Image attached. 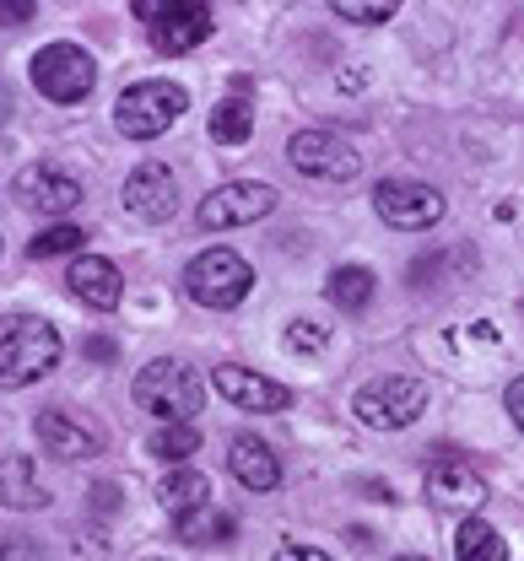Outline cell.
I'll use <instances>...</instances> for the list:
<instances>
[{
    "label": "cell",
    "mask_w": 524,
    "mask_h": 561,
    "mask_svg": "<svg viewBox=\"0 0 524 561\" xmlns=\"http://www.w3.org/2000/svg\"><path fill=\"white\" fill-rule=\"evenodd\" d=\"M66 356V341L38 313H5L0 319V389H27L49 378Z\"/></svg>",
    "instance_id": "cell-1"
},
{
    "label": "cell",
    "mask_w": 524,
    "mask_h": 561,
    "mask_svg": "<svg viewBox=\"0 0 524 561\" xmlns=\"http://www.w3.org/2000/svg\"><path fill=\"white\" fill-rule=\"evenodd\" d=\"M184 108H190L184 87L151 76V81H136V87L119 92V103H114V130L130 136V140H157V136H168V130L179 125Z\"/></svg>",
    "instance_id": "cell-2"
},
{
    "label": "cell",
    "mask_w": 524,
    "mask_h": 561,
    "mask_svg": "<svg viewBox=\"0 0 524 561\" xmlns=\"http://www.w3.org/2000/svg\"><path fill=\"white\" fill-rule=\"evenodd\" d=\"M136 405L151 411L162 426L195 421V411H201V378H195L184 362L157 356V362H147V367L136 373Z\"/></svg>",
    "instance_id": "cell-3"
},
{
    "label": "cell",
    "mask_w": 524,
    "mask_h": 561,
    "mask_svg": "<svg viewBox=\"0 0 524 561\" xmlns=\"http://www.w3.org/2000/svg\"><path fill=\"white\" fill-rule=\"evenodd\" d=\"M428 411V383L411 378V373H384L374 383H363L352 394V416L374 432H400Z\"/></svg>",
    "instance_id": "cell-4"
},
{
    "label": "cell",
    "mask_w": 524,
    "mask_h": 561,
    "mask_svg": "<svg viewBox=\"0 0 524 561\" xmlns=\"http://www.w3.org/2000/svg\"><path fill=\"white\" fill-rule=\"evenodd\" d=\"M287 162L298 168L303 179H319V184H352L363 173V151L341 130H330V125L298 130V136L287 140Z\"/></svg>",
    "instance_id": "cell-5"
},
{
    "label": "cell",
    "mask_w": 524,
    "mask_h": 561,
    "mask_svg": "<svg viewBox=\"0 0 524 561\" xmlns=\"http://www.w3.org/2000/svg\"><path fill=\"white\" fill-rule=\"evenodd\" d=\"M254 286V271L238 249H201L190 265H184V291L201 302V308H238Z\"/></svg>",
    "instance_id": "cell-6"
},
{
    "label": "cell",
    "mask_w": 524,
    "mask_h": 561,
    "mask_svg": "<svg viewBox=\"0 0 524 561\" xmlns=\"http://www.w3.org/2000/svg\"><path fill=\"white\" fill-rule=\"evenodd\" d=\"M374 210L378 221L395 227V232H428V227L444 221L449 201L433 184H422V179H384L374 190Z\"/></svg>",
    "instance_id": "cell-7"
},
{
    "label": "cell",
    "mask_w": 524,
    "mask_h": 561,
    "mask_svg": "<svg viewBox=\"0 0 524 561\" xmlns=\"http://www.w3.org/2000/svg\"><path fill=\"white\" fill-rule=\"evenodd\" d=\"M33 87L49 103H81L98 87V66H92V55L81 44H44L33 55Z\"/></svg>",
    "instance_id": "cell-8"
},
{
    "label": "cell",
    "mask_w": 524,
    "mask_h": 561,
    "mask_svg": "<svg viewBox=\"0 0 524 561\" xmlns=\"http://www.w3.org/2000/svg\"><path fill=\"white\" fill-rule=\"evenodd\" d=\"M271 210H276V190H271V184H260V179H232L223 190H212L195 216H201L206 232H227V227H254V221H265Z\"/></svg>",
    "instance_id": "cell-9"
},
{
    "label": "cell",
    "mask_w": 524,
    "mask_h": 561,
    "mask_svg": "<svg viewBox=\"0 0 524 561\" xmlns=\"http://www.w3.org/2000/svg\"><path fill=\"white\" fill-rule=\"evenodd\" d=\"M11 195H16V206L33 210V216H71L87 190H81V179L66 173V168L33 162V168H22V173L11 179Z\"/></svg>",
    "instance_id": "cell-10"
},
{
    "label": "cell",
    "mask_w": 524,
    "mask_h": 561,
    "mask_svg": "<svg viewBox=\"0 0 524 561\" xmlns=\"http://www.w3.org/2000/svg\"><path fill=\"white\" fill-rule=\"evenodd\" d=\"M212 27H217V11L206 0H179V5L168 0L162 16L151 22V49L157 55H190L195 44L212 38Z\"/></svg>",
    "instance_id": "cell-11"
},
{
    "label": "cell",
    "mask_w": 524,
    "mask_h": 561,
    "mask_svg": "<svg viewBox=\"0 0 524 561\" xmlns=\"http://www.w3.org/2000/svg\"><path fill=\"white\" fill-rule=\"evenodd\" d=\"M212 383H217V394H223L232 411H287L293 405V389L287 383H276V378H265V373H249V367H217L212 373Z\"/></svg>",
    "instance_id": "cell-12"
},
{
    "label": "cell",
    "mask_w": 524,
    "mask_h": 561,
    "mask_svg": "<svg viewBox=\"0 0 524 561\" xmlns=\"http://www.w3.org/2000/svg\"><path fill=\"white\" fill-rule=\"evenodd\" d=\"M125 210L141 221H168L179 210V179L162 162H136V173L125 179Z\"/></svg>",
    "instance_id": "cell-13"
},
{
    "label": "cell",
    "mask_w": 524,
    "mask_h": 561,
    "mask_svg": "<svg viewBox=\"0 0 524 561\" xmlns=\"http://www.w3.org/2000/svg\"><path fill=\"white\" fill-rule=\"evenodd\" d=\"M66 286H71L76 302H87L92 313H114L119 297H125V280H119V265L103 260V254H76L71 271H66Z\"/></svg>",
    "instance_id": "cell-14"
},
{
    "label": "cell",
    "mask_w": 524,
    "mask_h": 561,
    "mask_svg": "<svg viewBox=\"0 0 524 561\" xmlns=\"http://www.w3.org/2000/svg\"><path fill=\"white\" fill-rule=\"evenodd\" d=\"M428 502H433V507H449V513H470V507L487 502V481H481V470L465 465V459H438V465L428 470Z\"/></svg>",
    "instance_id": "cell-15"
},
{
    "label": "cell",
    "mask_w": 524,
    "mask_h": 561,
    "mask_svg": "<svg viewBox=\"0 0 524 561\" xmlns=\"http://www.w3.org/2000/svg\"><path fill=\"white\" fill-rule=\"evenodd\" d=\"M227 470H232L238 486H249V491L282 486V459H276L260 437H249V432H238V437L227 443Z\"/></svg>",
    "instance_id": "cell-16"
},
{
    "label": "cell",
    "mask_w": 524,
    "mask_h": 561,
    "mask_svg": "<svg viewBox=\"0 0 524 561\" xmlns=\"http://www.w3.org/2000/svg\"><path fill=\"white\" fill-rule=\"evenodd\" d=\"M49 502V486L38 481V465L27 454H5L0 459V507H16V513H33Z\"/></svg>",
    "instance_id": "cell-17"
},
{
    "label": "cell",
    "mask_w": 524,
    "mask_h": 561,
    "mask_svg": "<svg viewBox=\"0 0 524 561\" xmlns=\"http://www.w3.org/2000/svg\"><path fill=\"white\" fill-rule=\"evenodd\" d=\"M33 432H38V443H44L55 459H92V454H98V437H92L87 426H76L71 416H60V411H38Z\"/></svg>",
    "instance_id": "cell-18"
},
{
    "label": "cell",
    "mask_w": 524,
    "mask_h": 561,
    "mask_svg": "<svg viewBox=\"0 0 524 561\" xmlns=\"http://www.w3.org/2000/svg\"><path fill=\"white\" fill-rule=\"evenodd\" d=\"M206 496H212V481H206L201 470H190V465H179V470H173V476H162V486H157V502H162L173 518H184V513L206 507Z\"/></svg>",
    "instance_id": "cell-19"
},
{
    "label": "cell",
    "mask_w": 524,
    "mask_h": 561,
    "mask_svg": "<svg viewBox=\"0 0 524 561\" xmlns=\"http://www.w3.org/2000/svg\"><path fill=\"white\" fill-rule=\"evenodd\" d=\"M324 291H330V302H335L341 313H357V308L374 302V271H368V265H341V271H330Z\"/></svg>",
    "instance_id": "cell-20"
},
{
    "label": "cell",
    "mask_w": 524,
    "mask_h": 561,
    "mask_svg": "<svg viewBox=\"0 0 524 561\" xmlns=\"http://www.w3.org/2000/svg\"><path fill=\"white\" fill-rule=\"evenodd\" d=\"M454 557L459 561H509V546H503V535H498L487 518H465L459 535H454Z\"/></svg>",
    "instance_id": "cell-21"
},
{
    "label": "cell",
    "mask_w": 524,
    "mask_h": 561,
    "mask_svg": "<svg viewBox=\"0 0 524 561\" xmlns=\"http://www.w3.org/2000/svg\"><path fill=\"white\" fill-rule=\"evenodd\" d=\"M232 529H238L232 513L212 507V502L179 518V540H184V546H223V540H232Z\"/></svg>",
    "instance_id": "cell-22"
},
{
    "label": "cell",
    "mask_w": 524,
    "mask_h": 561,
    "mask_svg": "<svg viewBox=\"0 0 524 561\" xmlns=\"http://www.w3.org/2000/svg\"><path fill=\"white\" fill-rule=\"evenodd\" d=\"M201 448V432H195V421H179V426H157L147 437V454L151 459H162V465H190V454Z\"/></svg>",
    "instance_id": "cell-23"
},
{
    "label": "cell",
    "mask_w": 524,
    "mask_h": 561,
    "mask_svg": "<svg viewBox=\"0 0 524 561\" xmlns=\"http://www.w3.org/2000/svg\"><path fill=\"white\" fill-rule=\"evenodd\" d=\"M249 136H254V108H249L243 98H223V103L212 108V140L243 146Z\"/></svg>",
    "instance_id": "cell-24"
},
{
    "label": "cell",
    "mask_w": 524,
    "mask_h": 561,
    "mask_svg": "<svg viewBox=\"0 0 524 561\" xmlns=\"http://www.w3.org/2000/svg\"><path fill=\"white\" fill-rule=\"evenodd\" d=\"M81 238H87V232H81V227H71V221H49V227H44V232H38L33 243H27V254H33V260H55V254H81Z\"/></svg>",
    "instance_id": "cell-25"
},
{
    "label": "cell",
    "mask_w": 524,
    "mask_h": 561,
    "mask_svg": "<svg viewBox=\"0 0 524 561\" xmlns=\"http://www.w3.org/2000/svg\"><path fill=\"white\" fill-rule=\"evenodd\" d=\"M341 22H363V27H378V22H389L395 16V5L389 0H335L330 5Z\"/></svg>",
    "instance_id": "cell-26"
},
{
    "label": "cell",
    "mask_w": 524,
    "mask_h": 561,
    "mask_svg": "<svg viewBox=\"0 0 524 561\" xmlns=\"http://www.w3.org/2000/svg\"><path fill=\"white\" fill-rule=\"evenodd\" d=\"M324 341H330V335H324V324H314V319H293V324H287V351H324Z\"/></svg>",
    "instance_id": "cell-27"
},
{
    "label": "cell",
    "mask_w": 524,
    "mask_h": 561,
    "mask_svg": "<svg viewBox=\"0 0 524 561\" xmlns=\"http://www.w3.org/2000/svg\"><path fill=\"white\" fill-rule=\"evenodd\" d=\"M33 16H38L33 0H0V27H22V22H33Z\"/></svg>",
    "instance_id": "cell-28"
},
{
    "label": "cell",
    "mask_w": 524,
    "mask_h": 561,
    "mask_svg": "<svg viewBox=\"0 0 524 561\" xmlns=\"http://www.w3.org/2000/svg\"><path fill=\"white\" fill-rule=\"evenodd\" d=\"M271 561H330V557H324L319 546H303V540H282Z\"/></svg>",
    "instance_id": "cell-29"
},
{
    "label": "cell",
    "mask_w": 524,
    "mask_h": 561,
    "mask_svg": "<svg viewBox=\"0 0 524 561\" xmlns=\"http://www.w3.org/2000/svg\"><path fill=\"white\" fill-rule=\"evenodd\" d=\"M503 405H509V416H514V426L524 432V378H514L509 383V394H503Z\"/></svg>",
    "instance_id": "cell-30"
},
{
    "label": "cell",
    "mask_w": 524,
    "mask_h": 561,
    "mask_svg": "<svg viewBox=\"0 0 524 561\" xmlns=\"http://www.w3.org/2000/svg\"><path fill=\"white\" fill-rule=\"evenodd\" d=\"M0 561H38V546H33V540H5V546H0Z\"/></svg>",
    "instance_id": "cell-31"
},
{
    "label": "cell",
    "mask_w": 524,
    "mask_h": 561,
    "mask_svg": "<svg viewBox=\"0 0 524 561\" xmlns=\"http://www.w3.org/2000/svg\"><path fill=\"white\" fill-rule=\"evenodd\" d=\"M87 356H98V362H103V356H114V346H109V341H87Z\"/></svg>",
    "instance_id": "cell-32"
},
{
    "label": "cell",
    "mask_w": 524,
    "mask_h": 561,
    "mask_svg": "<svg viewBox=\"0 0 524 561\" xmlns=\"http://www.w3.org/2000/svg\"><path fill=\"white\" fill-rule=\"evenodd\" d=\"M5 119H11V87L0 81V125H5Z\"/></svg>",
    "instance_id": "cell-33"
},
{
    "label": "cell",
    "mask_w": 524,
    "mask_h": 561,
    "mask_svg": "<svg viewBox=\"0 0 524 561\" xmlns=\"http://www.w3.org/2000/svg\"><path fill=\"white\" fill-rule=\"evenodd\" d=\"M395 561H428V557H395Z\"/></svg>",
    "instance_id": "cell-34"
},
{
    "label": "cell",
    "mask_w": 524,
    "mask_h": 561,
    "mask_svg": "<svg viewBox=\"0 0 524 561\" xmlns=\"http://www.w3.org/2000/svg\"><path fill=\"white\" fill-rule=\"evenodd\" d=\"M151 561H162V557H151Z\"/></svg>",
    "instance_id": "cell-35"
}]
</instances>
